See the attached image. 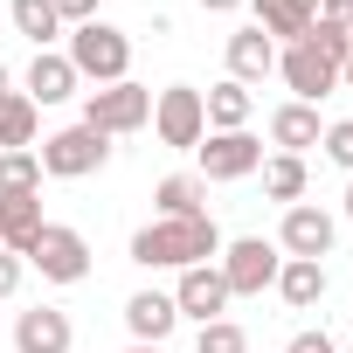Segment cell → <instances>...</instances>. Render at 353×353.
<instances>
[{
    "mask_svg": "<svg viewBox=\"0 0 353 353\" xmlns=\"http://www.w3.org/2000/svg\"><path fill=\"white\" fill-rule=\"evenodd\" d=\"M70 312H56V305H28L21 319H14V353H70Z\"/></svg>",
    "mask_w": 353,
    "mask_h": 353,
    "instance_id": "13",
    "label": "cell"
},
{
    "mask_svg": "<svg viewBox=\"0 0 353 353\" xmlns=\"http://www.w3.org/2000/svg\"><path fill=\"white\" fill-rule=\"evenodd\" d=\"M173 325H181L173 291H132V298H125V332H132V346H166Z\"/></svg>",
    "mask_w": 353,
    "mask_h": 353,
    "instance_id": "12",
    "label": "cell"
},
{
    "mask_svg": "<svg viewBox=\"0 0 353 353\" xmlns=\"http://www.w3.org/2000/svg\"><path fill=\"white\" fill-rule=\"evenodd\" d=\"M8 21H14V35H28L35 49H49L56 35H70V28L56 21V8H49V0H8Z\"/></svg>",
    "mask_w": 353,
    "mask_h": 353,
    "instance_id": "24",
    "label": "cell"
},
{
    "mask_svg": "<svg viewBox=\"0 0 353 353\" xmlns=\"http://www.w3.org/2000/svg\"><path fill=\"white\" fill-rule=\"evenodd\" d=\"M250 0H201V14H243Z\"/></svg>",
    "mask_w": 353,
    "mask_h": 353,
    "instance_id": "32",
    "label": "cell"
},
{
    "mask_svg": "<svg viewBox=\"0 0 353 353\" xmlns=\"http://www.w3.org/2000/svg\"><path fill=\"white\" fill-rule=\"evenodd\" d=\"M77 83H83V77L70 70L63 49H35V63H28V97H35V104H70Z\"/></svg>",
    "mask_w": 353,
    "mask_h": 353,
    "instance_id": "17",
    "label": "cell"
},
{
    "mask_svg": "<svg viewBox=\"0 0 353 353\" xmlns=\"http://www.w3.org/2000/svg\"><path fill=\"white\" fill-rule=\"evenodd\" d=\"M56 8V21L63 28H83V21H97V0H49Z\"/></svg>",
    "mask_w": 353,
    "mask_h": 353,
    "instance_id": "28",
    "label": "cell"
},
{
    "mask_svg": "<svg viewBox=\"0 0 353 353\" xmlns=\"http://www.w3.org/2000/svg\"><path fill=\"white\" fill-rule=\"evenodd\" d=\"M319 145H325V159H332V166H346V173H353V118H332Z\"/></svg>",
    "mask_w": 353,
    "mask_h": 353,
    "instance_id": "27",
    "label": "cell"
},
{
    "mask_svg": "<svg viewBox=\"0 0 353 353\" xmlns=\"http://www.w3.org/2000/svg\"><path fill=\"white\" fill-rule=\"evenodd\" d=\"M250 14H256V28H263L277 49H291V42H305V35H312L319 0H250Z\"/></svg>",
    "mask_w": 353,
    "mask_h": 353,
    "instance_id": "14",
    "label": "cell"
},
{
    "mask_svg": "<svg viewBox=\"0 0 353 353\" xmlns=\"http://www.w3.org/2000/svg\"><path fill=\"white\" fill-rule=\"evenodd\" d=\"M173 312H181V319H194V325L222 319V312H229V284H222V270H215V263L181 270V284H173Z\"/></svg>",
    "mask_w": 353,
    "mask_h": 353,
    "instance_id": "11",
    "label": "cell"
},
{
    "mask_svg": "<svg viewBox=\"0 0 353 353\" xmlns=\"http://www.w3.org/2000/svg\"><path fill=\"white\" fill-rule=\"evenodd\" d=\"M152 132H159V145H173V152H194V145L208 139L201 90H194V83H166V90L152 97Z\"/></svg>",
    "mask_w": 353,
    "mask_h": 353,
    "instance_id": "7",
    "label": "cell"
},
{
    "mask_svg": "<svg viewBox=\"0 0 353 353\" xmlns=\"http://www.w3.org/2000/svg\"><path fill=\"white\" fill-rule=\"evenodd\" d=\"M222 256V229L215 215H181V222H145L132 229V263L139 270H194Z\"/></svg>",
    "mask_w": 353,
    "mask_h": 353,
    "instance_id": "1",
    "label": "cell"
},
{
    "mask_svg": "<svg viewBox=\"0 0 353 353\" xmlns=\"http://www.w3.org/2000/svg\"><path fill=\"white\" fill-rule=\"evenodd\" d=\"M63 56H70V70H77L83 83H97V90L132 77V35H125V28H111L104 14H97V21H83V28H70Z\"/></svg>",
    "mask_w": 353,
    "mask_h": 353,
    "instance_id": "2",
    "label": "cell"
},
{
    "mask_svg": "<svg viewBox=\"0 0 353 353\" xmlns=\"http://www.w3.org/2000/svg\"><path fill=\"white\" fill-rule=\"evenodd\" d=\"M21 270H28V263H21L14 250H0V298H14V291H21Z\"/></svg>",
    "mask_w": 353,
    "mask_h": 353,
    "instance_id": "30",
    "label": "cell"
},
{
    "mask_svg": "<svg viewBox=\"0 0 353 353\" xmlns=\"http://www.w3.org/2000/svg\"><path fill=\"white\" fill-rule=\"evenodd\" d=\"M42 173L49 181H83V173H104V159H111V139L104 132H90V125H63V132H49L42 139Z\"/></svg>",
    "mask_w": 353,
    "mask_h": 353,
    "instance_id": "6",
    "label": "cell"
},
{
    "mask_svg": "<svg viewBox=\"0 0 353 353\" xmlns=\"http://www.w3.org/2000/svg\"><path fill=\"white\" fill-rule=\"evenodd\" d=\"M194 159H201V181H250L263 166V139L256 132H208L194 145Z\"/></svg>",
    "mask_w": 353,
    "mask_h": 353,
    "instance_id": "9",
    "label": "cell"
},
{
    "mask_svg": "<svg viewBox=\"0 0 353 353\" xmlns=\"http://www.w3.org/2000/svg\"><path fill=\"white\" fill-rule=\"evenodd\" d=\"M319 28H339V35H353V0H319Z\"/></svg>",
    "mask_w": 353,
    "mask_h": 353,
    "instance_id": "29",
    "label": "cell"
},
{
    "mask_svg": "<svg viewBox=\"0 0 353 353\" xmlns=\"http://www.w3.org/2000/svg\"><path fill=\"white\" fill-rule=\"evenodd\" d=\"M277 298H284L291 312H312V305L325 298V263H312V256H284V270H277Z\"/></svg>",
    "mask_w": 353,
    "mask_h": 353,
    "instance_id": "21",
    "label": "cell"
},
{
    "mask_svg": "<svg viewBox=\"0 0 353 353\" xmlns=\"http://www.w3.org/2000/svg\"><path fill=\"white\" fill-rule=\"evenodd\" d=\"M284 353H339V346H332V339H325V332H298V339H291V346H284Z\"/></svg>",
    "mask_w": 353,
    "mask_h": 353,
    "instance_id": "31",
    "label": "cell"
},
{
    "mask_svg": "<svg viewBox=\"0 0 353 353\" xmlns=\"http://www.w3.org/2000/svg\"><path fill=\"white\" fill-rule=\"evenodd\" d=\"M270 70H277V42H270L256 21L236 28V35H229V77H236V83H263Z\"/></svg>",
    "mask_w": 353,
    "mask_h": 353,
    "instance_id": "16",
    "label": "cell"
},
{
    "mask_svg": "<svg viewBox=\"0 0 353 353\" xmlns=\"http://www.w3.org/2000/svg\"><path fill=\"white\" fill-rule=\"evenodd\" d=\"M35 132H42V104L28 90H8L0 97V152H35Z\"/></svg>",
    "mask_w": 353,
    "mask_h": 353,
    "instance_id": "19",
    "label": "cell"
},
{
    "mask_svg": "<svg viewBox=\"0 0 353 353\" xmlns=\"http://www.w3.org/2000/svg\"><path fill=\"white\" fill-rule=\"evenodd\" d=\"M339 83L353 90V42H346V63H339Z\"/></svg>",
    "mask_w": 353,
    "mask_h": 353,
    "instance_id": "33",
    "label": "cell"
},
{
    "mask_svg": "<svg viewBox=\"0 0 353 353\" xmlns=\"http://www.w3.org/2000/svg\"><path fill=\"white\" fill-rule=\"evenodd\" d=\"M339 63H346V56H332L319 35H305V42L277 49V77L291 83V97H298V104H319V97H332V90H339Z\"/></svg>",
    "mask_w": 353,
    "mask_h": 353,
    "instance_id": "5",
    "label": "cell"
},
{
    "mask_svg": "<svg viewBox=\"0 0 353 353\" xmlns=\"http://www.w3.org/2000/svg\"><path fill=\"white\" fill-rule=\"evenodd\" d=\"M332 236H339V222H332L325 208H312V201L284 208V222H277V250H284V256H312V263H325V256H332Z\"/></svg>",
    "mask_w": 353,
    "mask_h": 353,
    "instance_id": "10",
    "label": "cell"
},
{
    "mask_svg": "<svg viewBox=\"0 0 353 353\" xmlns=\"http://www.w3.org/2000/svg\"><path fill=\"white\" fill-rule=\"evenodd\" d=\"M77 125H90V132H104V139H125V132H145L152 125V90L145 83H104V90H90L83 97V118Z\"/></svg>",
    "mask_w": 353,
    "mask_h": 353,
    "instance_id": "3",
    "label": "cell"
},
{
    "mask_svg": "<svg viewBox=\"0 0 353 353\" xmlns=\"http://www.w3.org/2000/svg\"><path fill=\"white\" fill-rule=\"evenodd\" d=\"M125 353H166V346H125Z\"/></svg>",
    "mask_w": 353,
    "mask_h": 353,
    "instance_id": "35",
    "label": "cell"
},
{
    "mask_svg": "<svg viewBox=\"0 0 353 353\" xmlns=\"http://www.w3.org/2000/svg\"><path fill=\"white\" fill-rule=\"evenodd\" d=\"M346 222H353V181H346Z\"/></svg>",
    "mask_w": 353,
    "mask_h": 353,
    "instance_id": "34",
    "label": "cell"
},
{
    "mask_svg": "<svg viewBox=\"0 0 353 353\" xmlns=\"http://www.w3.org/2000/svg\"><path fill=\"white\" fill-rule=\"evenodd\" d=\"M152 201H159V222L208 215V208H201V201H208V181H201V173H166V181L152 188Z\"/></svg>",
    "mask_w": 353,
    "mask_h": 353,
    "instance_id": "22",
    "label": "cell"
},
{
    "mask_svg": "<svg viewBox=\"0 0 353 353\" xmlns=\"http://www.w3.org/2000/svg\"><path fill=\"white\" fill-rule=\"evenodd\" d=\"M201 111H208V132H250V111H256V97H250V83H215V90H201Z\"/></svg>",
    "mask_w": 353,
    "mask_h": 353,
    "instance_id": "20",
    "label": "cell"
},
{
    "mask_svg": "<svg viewBox=\"0 0 353 353\" xmlns=\"http://www.w3.org/2000/svg\"><path fill=\"white\" fill-rule=\"evenodd\" d=\"M215 270H222L229 298H263V291L277 284V270H284V250L263 243V236H236V243H222Z\"/></svg>",
    "mask_w": 353,
    "mask_h": 353,
    "instance_id": "4",
    "label": "cell"
},
{
    "mask_svg": "<svg viewBox=\"0 0 353 353\" xmlns=\"http://www.w3.org/2000/svg\"><path fill=\"white\" fill-rule=\"evenodd\" d=\"M42 229H49L42 194H0V250H14V256L28 263V250H35Z\"/></svg>",
    "mask_w": 353,
    "mask_h": 353,
    "instance_id": "15",
    "label": "cell"
},
{
    "mask_svg": "<svg viewBox=\"0 0 353 353\" xmlns=\"http://www.w3.org/2000/svg\"><path fill=\"white\" fill-rule=\"evenodd\" d=\"M0 97H8V63H0Z\"/></svg>",
    "mask_w": 353,
    "mask_h": 353,
    "instance_id": "36",
    "label": "cell"
},
{
    "mask_svg": "<svg viewBox=\"0 0 353 353\" xmlns=\"http://www.w3.org/2000/svg\"><path fill=\"white\" fill-rule=\"evenodd\" d=\"M194 353H250V332H243L236 319H208V325L194 332Z\"/></svg>",
    "mask_w": 353,
    "mask_h": 353,
    "instance_id": "26",
    "label": "cell"
},
{
    "mask_svg": "<svg viewBox=\"0 0 353 353\" xmlns=\"http://www.w3.org/2000/svg\"><path fill=\"white\" fill-rule=\"evenodd\" d=\"M0 194H42V159L35 152H0Z\"/></svg>",
    "mask_w": 353,
    "mask_h": 353,
    "instance_id": "25",
    "label": "cell"
},
{
    "mask_svg": "<svg viewBox=\"0 0 353 353\" xmlns=\"http://www.w3.org/2000/svg\"><path fill=\"white\" fill-rule=\"evenodd\" d=\"M28 263L42 270V284H83V277H90V243H83V229H70V222H49V229L35 236Z\"/></svg>",
    "mask_w": 353,
    "mask_h": 353,
    "instance_id": "8",
    "label": "cell"
},
{
    "mask_svg": "<svg viewBox=\"0 0 353 353\" xmlns=\"http://www.w3.org/2000/svg\"><path fill=\"white\" fill-rule=\"evenodd\" d=\"M319 139H325L319 104H298V97H291V104L270 111V145H277V152H298V159H305V145H319Z\"/></svg>",
    "mask_w": 353,
    "mask_h": 353,
    "instance_id": "18",
    "label": "cell"
},
{
    "mask_svg": "<svg viewBox=\"0 0 353 353\" xmlns=\"http://www.w3.org/2000/svg\"><path fill=\"white\" fill-rule=\"evenodd\" d=\"M256 173H263V194H270V201H284V208L305 201V159H298V152H270Z\"/></svg>",
    "mask_w": 353,
    "mask_h": 353,
    "instance_id": "23",
    "label": "cell"
}]
</instances>
